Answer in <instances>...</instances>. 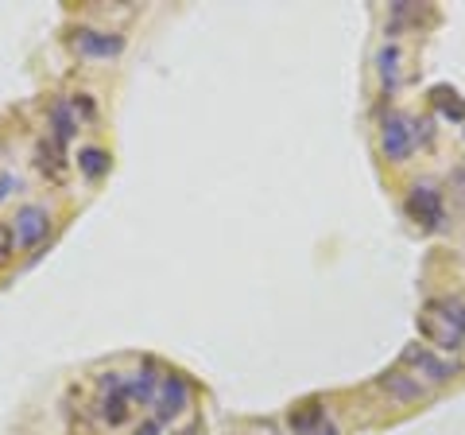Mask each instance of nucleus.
I'll list each match as a JSON object with an SVG mask.
<instances>
[{
    "label": "nucleus",
    "mask_w": 465,
    "mask_h": 435,
    "mask_svg": "<svg viewBox=\"0 0 465 435\" xmlns=\"http://www.w3.org/2000/svg\"><path fill=\"white\" fill-rule=\"evenodd\" d=\"M419 335L439 350H458L465 342V299L458 296H442V299H427L419 311Z\"/></svg>",
    "instance_id": "nucleus-1"
},
{
    "label": "nucleus",
    "mask_w": 465,
    "mask_h": 435,
    "mask_svg": "<svg viewBox=\"0 0 465 435\" xmlns=\"http://www.w3.org/2000/svg\"><path fill=\"white\" fill-rule=\"evenodd\" d=\"M400 366L407 369H415L419 377H427L430 385H446L450 377H458V366L454 361H442V358H434L427 346H403V354H400Z\"/></svg>",
    "instance_id": "nucleus-2"
},
{
    "label": "nucleus",
    "mask_w": 465,
    "mask_h": 435,
    "mask_svg": "<svg viewBox=\"0 0 465 435\" xmlns=\"http://www.w3.org/2000/svg\"><path fill=\"white\" fill-rule=\"evenodd\" d=\"M407 214L415 218L423 229H442L446 226V207H442V195L434 191V187H411V195H407Z\"/></svg>",
    "instance_id": "nucleus-3"
},
{
    "label": "nucleus",
    "mask_w": 465,
    "mask_h": 435,
    "mask_svg": "<svg viewBox=\"0 0 465 435\" xmlns=\"http://www.w3.org/2000/svg\"><path fill=\"white\" fill-rule=\"evenodd\" d=\"M381 148H384L388 159H396V164L407 159L411 148H415V121L400 117V113H388L384 128H381Z\"/></svg>",
    "instance_id": "nucleus-4"
},
{
    "label": "nucleus",
    "mask_w": 465,
    "mask_h": 435,
    "mask_svg": "<svg viewBox=\"0 0 465 435\" xmlns=\"http://www.w3.org/2000/svg\"><path fill=\"white\" fill-rule=\"evenodd\" d=\"M47 234H51V214L43 207H20L16 210V241L24 249H39Z\"/></svg>",
    "instance_id": "nucleus-5"
},
{
    "label": "nucleus",
    "mask_w": 465,
    "mask_h": 435,
    "mask_svg": "<svg viewBox=\"0 0 465 435\" xmlns=\"http://www.w3.org/2000/svg\"><path fill=\"white\" fill-rule=\"evenodd\" d=\"M74 47L90 59H113L124 51V35H109V32H94V27H78L74 32Z\"/></svg>",
    "instance_id": "nucleus-6"
},
{
    "label": "nucleus",
    "mask_w": 465,
    "mask_h": 435,
    "mask_svg": "<svg viewBox=\"0 0 465 435\" xmlns=\"http://www.w3.org/2000/svg\"><path fill=\"white\" fill-rule=\"evenodd\" d=\"M186 400H191V389H186V381H183V377H174V373H167L163 381H159L152 404L159 409V420H171V416H179L186 409Z\"/></svg>",
    "instance_id": "nucleus-7"
},
{
    "label": "nucleus",
    "mask_w": 465,
    "mask_h": 435,
    "mask_svg": "<svg viewBox=\"0 0 465 435\" xmlns=\"http://www.w3.org/2000/svg\"><path fill=\"white\" fill-rule=\"evenodd\" d=\"M163 377H167V373H159L155 361H143L136 373L124 377V397H128V400H140V404H152V400H155V389H159V381H163Z\"/></svg>",
    "instance_id": "nucleus-8"
},
{
    "label": "nucleus",
    "mask_w": 465,
    "mask_h": 435,
    "mask_svg": "<svg viewBox=\"0 0 465 435\" xmlns=\"http://www.w3.org/2000/svg\"><path fill=\"white\" fill-rule=\"evenodd\" d=\"M381 389H384L391 400H400V404H415V400H423V397H427V385L419 381V377L403 373V369L384 373V377H381Z\"/></svg>",
    "instance_id": "nucleus-9"
},
{
    "label": "nucleus",
    "mask_w": 465,
    "mask_h": 435,
    "mask_svg": "<svg viewBox=\"0 0 465 435\" xmlns=\"http://www.w3.org/2000/svg\"><path fill=\"white\" fill-rule=\"evenodd\" d=\"M430 101H434V109H439L442 117H450V121H465V97L454 90V86H434V90H430Z\"/></svg>",
    "instance_id": "nucleus-10"
},
{
    "label": "nucleus",
    "mask_w": 465,
    "mask_h": 435,
    "mask_svg": "<svg viewBox=\"0 0 465 435\" xmlns=\"http://www.w3.org/2000/svg\"><path fill=\"white\" fill-rule=\"evenodd\" d=\"M376 70H381V82L388 86V90H396L400 86V47L396 43L381 47V55H376Z\"/></svg>",
    "instance_id": "nucleus-11"
},
{
    "label": "nucleus",
    "mask_w": 465,
    "mask_h": 435,
    "mask_svg": "<svg viewBox=\"0 0 465 435\" xmlns=\"http://www.w3.org/2000/svg\"><path fill=\"white\" fill-rule=\"evenodd\" d=\"M51 125H54V140L58 144H66L70 137H74L78 117L70 113V101H54V106H51Z\"/></svg>",
    "instance_id": "nucleus-12"
},
{
    "label": "nucleus",
    "mask_w": 465,
    "mask_h": 435,
    "mask_svg": "<svg viewBox=\"0 0 465 435\" xmlns=\"http://www.w3.org/2000/svg\"><path fill=\"white\" fill-rule=\"evenodd\" d=\"M78 171L85 179H101L109 171V152L105 148H82L78 152Z\"/></svg>",
    "instance_id": "nucleus-13"
},
{
    "label": "nucleus",
    "mask_w": 465,
    "mask_h": 435,
    "mask_svg": "<svg viewBox=\"0 0 465 435\" xmlns=\"http://www.w3.org/2000/svg\"><path fill=\"white\" fill-rule=\"evenodd\" d=\"M291 428H295L299 435H307V431H314V428H322V409H318V400L302 404L299 412H291Z\"/></svg>",
    "instance_id": "nucleus-14"
},
{
    "label": "nucleus",
    "mask_w": 465,
    "mask_h": 435,
    "mask_svg": "<svg viewBox=\"0 0 465 435\" xmlns=\"http://www.w3.org/2000/svg\"><path fill=\"white\" fill-rule=\"evenodd\" d=\"M8 253H12V229L0 226V260H8Z\"/></svg>",
    "instance_id": "nucleus-15"
},
{
    "label": "nucleus",
    "mask_w": 465,
    "mask_h": 435,
    "mask_svg": "<svg viewBox=\"0 0 465 435\" xmlns=\"http://www.w3.org/2000/svg\"><path fill=\"white\" fill-rule=\"evenodd\" d=\"M12 187H16V176H0V202L12 195Z\"/></svg>",
    "instance_id": "nucleus-16"
},
{
    "label": "nucleus",
    "mask_w": 465,
    "mask_h": 435,
    "mask_svg": "<svg viewBox=\"0 0 465 435\" xmlns=\"http://www.w3.org/2000/svg\"><path fill=\"white\" fill-rule=\"evenodd\" d=\"M136 435H159V420H143V424L136 428Z\"/></svg>",
    "instance_id": "nucleus-17"
}]
</instances>
